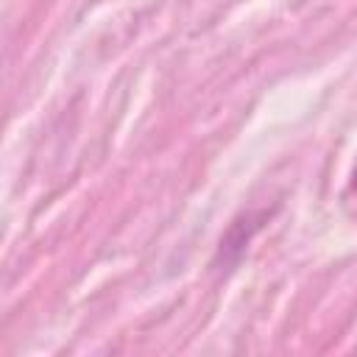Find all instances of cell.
Returning a JSON list of instances; mask_svg holds the SVG:
<instances>
[{"instance_id": "6da1fadb", "label": "cell", "mask_w": 357, "mask_h": 357, "mask_svg": "<svg viewBox=\"0 0 357 357\" xmlns=\"http://www.w3.org/2000/svg\"><path fill=\"white\" fill-rule=\"evenodd\" d=\"M271 218L268 209H257V212H245L240 218L231 220V226L226 229V234L220 237V245H218V257H215V265H223L226 271L231 265L240 262V257L245 254L248 243L254 240V234L265 226V220Z\"/></svg>"}]
</instances>
